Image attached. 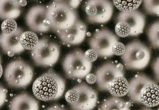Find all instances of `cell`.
<instances>
[{
    "mask_svg": "<svg viewBox=\"0 0 159 110\" xmlns=\"http://www.w3.org/2000/svg\"><path fill=\"white\" fill-rule=\"evenodd\" d=\"M119 41V38L112 31L107 28L97 29L88 40L90 48L96 51L102 58H110L114 56L113 45Z\"/></svg>",
    "mask_w": 159,
    "mask_h": 110,
    "instance_id": "obj_9",
    "label": "cell"
},
{
    "mask_svg": "<svg viewBox=\"0 0 159 110\" xmlns=\"http://www.w3.org/2000/svg\"><path fill=\"white\" fill-rule=\"evenodd\" d=\"M141 105L148 108L158 107L159 104V85L157 82L144 87L140 95Z\"/></svg>",
    "mask_w": 159,
    "mask_h": 110,
    "instance_id": "obj_17",
    "label": "cell"
},
{
    "mask_svg": "<svg viewBox=\"0 0 159 110\" xmlns=\"http://www.w3.org/2000/svg\"><path fill=\"white\" fill-rule=\"evenodd\" d=\"M108 91L113 96L123 97L128 95L129 81L125 76L117 77L108 85Z\"/></svg>",
    "mask_w": 159,
    "mask_h": 110,
    "instance_id": "obj_20",
    "label": "cell"
},
{
    "mask_svg": "<svg viewBox=\"0 0 159 110\" xmlns=\"http://www.w3.org/2000/svg\"><path fill=\"white\" fill-rule=\"evenodd\" d=\"M146 33L151 46L154 49H159V19L149 26Z\"/></svg>",
    "mask_w": 159,
    "mask_h": 110,
    "instance_id": "obj_23",
    "label": "cell"
},
{
    "mask_svg": "<svg viewBox=\"0 0 159 110\" xmlns=\"http://www.w3.org/2000/svg\"><path fill=\"white\" fill-rule=\"evenodd\" d=\"M98 98L97 91L85 82L74 87L65 95L71 110H93L97 105Z\"/></svg>",
    "mask_w": 159,
    "mask_h": 110,
    "instance_id": "obj_3",
    "label": "cell"
},
{
    "mask_svg": "<svg viewBox=\"0 0 159 110\" xmlns=\"http://www.w3.org/2000/svg\"><path fill=\"white\" fill-rule=\"evenodd\" d=\"M92 62L88 61L81 49L76 48L63 58L62 67L66 77L70 79H83L90 73Z\"/></svg>",
    "mask_w": 159,
    "mask_h": 110,
    "instance_id": "obj_7",
    "label": "cell"
},
{
    "mask_svg": "<svg viewBox=\"0 0 159 110\" xmlns=\"http://www.w3.org/2000/svg\"><path fill=\"white\" fill-rule=\"evenodd\" d=\"M131 102L122 98L109 97L100 104L99 110H130Z\"/></svg>",
    "mask_w": 159,
    "mask_h": 110,
    "instance_id": "obj_19",
    "label": "cell"
},
{
    "mask_svg": "<svg viewBox=\"0 0 159 110\" xmlns=\"http://www.w3.org/2000/svg\"><path fill=\"white\" fill-rule=\"evenodd\" d=\"M116 22L123 21L130 28V37H136L143 33L146 25V16L139 10L120 12L116 18Z\"/></svg>",
    "mask_w": 159,
    "mask_h": 110,
    "instance_id": "obj_13",
    "label": "cell"
},
{
    "mask_svg": "<svg viewBox=\"0 0 159 110\" xmlns=\"http://www.w3.org/2000/svg\"><path fill=\"white\" fill-rule=\"evenodd\" d=\"M7 92V90L0 84V108L3 106L5 102Z\"/></svg>",
    "mask_w": 159,
    "mask_h": 110,
    "instance_id": "obj_31",
    "label": "cell"
},
{
    "mask_svg": "<svg viewBox=\"0 0 159 110\" xmlns=\"http://www.w3.org/2000/svg\"><path fill=\"white\" fill-rule=\"evenodd\" d=\"M34 62L40 67L47 68L54 66L58 61L61 47L52 38L44 37L39 40L37 46L31 51Z\"/></svg>",
    "mask_w": 159,
    "mask_h": 110,
    "instance_id": "obj_6",
    "label": "cell"
},
{
    "mask_svg": "<svg viewBox=\"0 0 159 110\" xmlns=\"http://www.w3.org/2000/svg\"><path fill=\"white\" fill-rule=\"evenodd\" d=\"M19 0H0V19H16L21 14Z\"/></svg>",
    "mask_w": 159,
    "mask_h": 110,
    "instance_id": "obj_18",
    "label": "cell"
},
{
    "mask_svg": "<svg viewBox=\"0 0 159 110\" xmlns=\"http://www.w3.org/2000/svg\"><path fill=\"white\" fill-rule=\"evenodd\" d=\"M126 45L118 41L112 47L113 55L117 56H121L125 53Z\"/></svg>",
    "mask_w": 159,
    "mask_h": 110,
    "instance_id": "obj_27",
    "label": "cell"
},
{
    "mask_svg": "<svg viewBox=\"0 0 159 110\" xmlns=\"http://www.w3.org/2000/svg\"><path fill=\"white\" fill-rule=\"evenodd\" d=\"M3 74V68L2 67V64H1V62H0V78L2 77V75Z\"/></svg>",
    "mask_w": 159,
    "mask_h": 110,
    "instance_id": "obj_36",
    "label": "cell"
},
{
    "mask_svg": "<svg viewBox=\"0 0 159 110\" xmlns=\"http://www.w3.org/2000/svg\"><path fill=\"white\" fill-rule=\"evenodd\" d=\"M139 110H155L153 108H148V107H144Z\"/></svg>",
    "mask_w": 159,
    "mask_h": 110,
    "instance_id": "obj_35",
    "label": "cell"
},
{
    "mask_svg": "<svg viewBox=\"0 0 159 110\" xmlns=\"http://www.w3.org/2000/svg\"><path fill=\"white\" fill-rule=\"evenodd\" d=\"M158 109H159V104L158 106Z\"/></svg>",
    "mask_w": 159,
    "mask_h": 110,
    "instance_id": "obj_38",
    "label": "cell"
},
{
    "mask_svg": "<svg viewBox=\"0 0 159 110\" xmlns=\"http://www.w3.org/2000/svg\"><path fill=\"white\" fill-rule=\"evenodd\" d=\"M114 6L120 12H128L137 10L143 0H113Z\"/></svg>",
    "mask_w": 159,
    "mask_h": 110,
    "instance_id": "obj_22",
    "label": "cell"
},
{
    "mask_svg": "<svg viewBox=\"0 0 159 110\" xmlns=\"http://www.w3.org/2000/svg\"><path fill=\"white\" fill-rule=\"evenodd\" d=\"M56 33L61 42L65 45H79L83 43L87 36V25L78 19L70 27Z\"/></svg>",
    "mask_w": 159,
    "mask_h": 110,
    "instance_id": "obj_12",
    "label": "cell"
},
{
    "mask_svg": "<svg viewBox=\"0 0 159 110\" xmlns=\"http://www.w3.org/2000/svg\"><path fill=\"white\" fill-rule=\"evenodd\" d=\"M47 6H34L29 9L26 15V23L31 31L45 33L51 30L50 23L47 17Z\"/></svg>",
    "mask_w": 159,
    "mask_h": 110,
    "instance_id": "obj_11",
    "label": "cell"
},
{
    "mask_svg": "<svg viewBox=\"0 0 159 110\" xmlns=\"http://www.w3.org/2000/svg\"><path fill=\"white\" fill-rule=\"evenodd\" d=\"M37 99L28 93H21L12 99L9 110H39V103Z\"/></svg>",
    "mask_w": 159,
    "mask_h": 110,
    "instance_id": "obj_16",
    "label": "cell"
},
{
    "mask_svg": "<svg viewBox=\"0 0 159 110\" xmlns=\"http://www.w3.org/2000/svg\"><path fill=\"white\" fill-rule=\"evenodd\" d=\"M65 88V79L53 70L40 75L32 86L34 97L43 101L58 100L64 95Z\"/></svg>",
    "mask_w": 159,
    "mask_h": 110,
    "instance_id": "obj_1",
    "label": "cell"
},
{
    "mask_svg": "<svg viewBox=\"0 0 159 110\" xmlns=\"http://www.w3.org/2000/svg\"><path fill=\"white\" fill-rule=\"evenodd\" d=\"M86 81L88 83L92 84L96 82V77L95 74L89 73L86 76Z\"/></svg>",
    "mask_w": 159,
    "mask_h": 110,
    "instance_id": "obj_32",
    "label": "cell"
},
{
    "mask_svg": "<svg viewBox=\"0 0 159 110\" xmlns=\"http://www.w3.org/2000/svg\"><path fill=\"white\" fill-rule=\"evenodd\" d=\"M23 30L18 27L16 32L11 34H0V47L4 53L10 57L15 54H19L24 52L25 49L22 47L20 42Z\"/></svg>",
    "mask_w": 159,
    "mask_h": 110,
    "instance_id": "obj_14",
    "label": "cell"
},
{
    "mask_svg": "<svg viewBox=\"0 0 159 110\" xmlns=\"http://www.w3.org/2000/svg\"><path fill=\"white\" fill-rule=\"evenodd\" d=\"M45 110H68L64 107L58 104H54Z\"/></svg>",
    "mask_w": 159,
    "mask_h": 110,
    "instance_id": "obj_33",
    "label": "cell"
},
{
    "mask_svg": "<svg viewBox=\"0 0 159 110\" xmlns=\"http://www.w3.org/2000/svg\"><path fill=\"white\" fill-rule=\"evenodd\" d=\"M84 56L88 61L92 63L95 61L99 57L96 51L91 48L87 50L84 53Z\"/></svg>",
    "mask_w": 159,
    "mask_h": 110,
    "instance_id": "obj_30",
    "label": "cell"
},
{
    "mask_svg": "<svg viewBox=\"0 0 159 110\" xmlns=\"http://www.w3.org/2000/svg\"><path fill=\"white\" fill-rule=\"evenodd\" d=\"M39 40L36 33L31 31H28L23 32L21 34L20 42L25 50L32 51L37 46Z\"/></svg>",
    "mask_w": 159,
    "mask_h": 110,
    "instance_id": "obj_21",
    "label": "cell"
},
{
    "mask_svg": "<svg viewBox=\"0 0 159 110\" xmlns=\"http://www.w3.org/2000/svg\"><path fill=\"white\" fill-rule=\"evenodd\" d=\"M151 66L155 81L158 83H159V56L153 61Z\"/></svg>",
    "mask_w": 159,
    "mask_h": 110,
    "instance_id": "obj_29",
    "label": "cell"
},
{
    "mask_svg": "<svg viewBox=\"0 0 159 110\" xmlns=\"http://www.w3.org/2000/svg\"><path fill=\"white\" fill-rule=\"evenodd\" d=\"M151 55L147 45L139 40H134L126 45L125 53L121 56L122 64L129 70L142 71L149 65Z\"/></svg>",
    "mask_w": 159,
    "mask_h": 110,
    "instance_id": "obj_2",
    "label": "cell"
},
{
    "mask_svg": "<svg viewBox=\"0 0 159 110\" xmlns=\"http://www.w3.org/2000/svg\"><path fill=\"white\" fill-rule=\"evenodd\" d=\"M0 62L1 63V56H0Z\"/></svg>",
    "mask_w": 159,
    "mask_h": 110,
    "instance_id": "obj_37",
    "label": "cell"
},
{
    "mask_svg": "<svg viewBox=\"0 0 159 110\" xmlns=\"http://www.w3.org/2000/svg\"><path fill=\"white\" fill-rule=\"evenodd\" d=\"M82 1V0H53V2L65 4L71 8L76 10L79 7Z\"/></svg>",
    "mask_w": 159,
    "mask_h": 110,
    "instance_id": "obj_28",
    "label": "cell"
},
{
    "mask_svg": "<svg viewBox=\"0 0 159 110\" xmlns=\"http://www.w3.org/2000/svg\"><path fill=\"white\" fill-rule=\"evenodd\" d=\"M142 4L147 14L159 17V0H143Z\"/></svg>",
    "mask_w": 159,
    "mask_h": 110,
    "instance_id": "obj_24",
    "label": "cell"
},
{
    "mask_svg": "<svg viewBox=\"0 0 159 110\" xmlns=\"http://www.w3.org/2000/svg\"><path fill=\"white\" fill-rule=\"evenodd\" d=\"M47 6L50 28L55 32L69 28L78 19L76 10L65 4L53 2Z\"/></svg>",
    "mask_w": 159,
    "mask_h": 110,
    "instance_id": "obj_5",
    "label": "cell"
},
{
    "mask_svg": "<svg viewBox=\"0 0 159 110\" xmlns=\"http://www.w3.org/2000/svg\"><path fill=\"white\" fill-rule=\"evenodd\" d=\"M156 82L155 80L143 73L134 75L129 81L128 95L130 100L134 104L141 105L140 95L141 91L148 84Z\"/></svg>",
    "mask_w": 159,
    "mask_h": 110,
    "instance_id": "obj_15",
    "label": "cell"
},
{
    "mask_svg": "<svg viewBox=\"0 0 159 110\" xmlns=\"http://www.w3.org/2000/svg\"><path fill=\"white\" fill-rule=\"evenodd\" d=\"M19 4L20 7H23V6H26L27 4V2L26 0H19Z\"/></svg>",
    "mask_w": 159,
    "mask_h": 110,
    "instance_id": "obj_34",
    "label": "cell"
},
{
    "mask_svg": "<svg viewBox=\"0 0 159 110\" xmlns=\"http://www.w3.org/2000/svg\"><path fill=\"white\" fill-rule=\"evenodd\" d=\"M83 7L86 19L90 24H106L114 13V5L110 0H87Z\"/></svg>",
    "mask_w": 159,
    "mask_h": 110,
    "instance_id": "obj_8",
    "label": "cell"
},
{
    "mask_svg": "<svg viewBox=\"0 0 159 110\" xmlns=\"http://www.w3.org/2000/svg\"><path fill=\"white\" fill-rule=\"evenodd\" d=\"M115 33L119 38L130 37V28L127 23L123 21L116 22L115 28Z\"/></svg>",
    "mask_w": 159,
    "mask_h": 110,
    "instance_id": "obj_25",
    "label": "cell"
},
{
    "mask_svg": "<svg viewBox=\"0 0 159 110\" xmlns=\"http://www.w3.org/2000/svg\"><path fill=\"white\" fill-rule=\"evenodd\" d=\"M34 69L23 60L16 59L8 63L4 71L6 82L10 87L22 88L28 87L32 81Z\"/></svg>",
    "mask_w": 159,
    "mask_h": 110,
    "instance_id": "obj_4",
    "label": "cell"
},
{
    "mask_svg": "<svg viewBox=\"0 0 159 110\" xmlns=\"http://www.w3.org/2000/svg\"><path fill=\"white\" fill-rule=\"evenodd\" d=\"M18 28L17 24L14 19L4 20L1 25L2 32L5 34H11L16 32Z\"/></svg>",
    "mask_w": 159,
    "mask_h": 110,
    "instance_id": "obj_26",
    "label": "cell"
},
{
    "mask_svg": "<svg viewBox=\"0 0 159 110\" xmlns=\"http://www.w3.org/2000/svg\"><path fill=\"white\" fill-rule=\"evenodd\" d=\"M122 63L108 61L99 66L95 71L96 84L100 91H108V85L116 78L125 76Z\"/></svg>",
    "mask_w": 159,
    "mask_h": 110,
    "instance_id": "obj_10",
    "label": "cell"
}]
</instances>
